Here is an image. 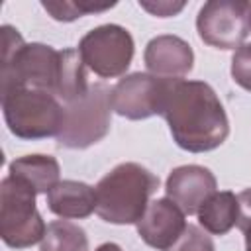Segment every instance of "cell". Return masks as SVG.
<instances>
[{"label": "cell", "mask_w": 251, "mask_h": 251, "mask_svg": "<svg viewBox=\"0 0 251 251\" xmlns=\"http://www.w3.org/2000/svg\"><path fill=\"white\" fill-rule=\"evenodd\" d=\"M8 175L25 182L37 194H47L59 182L61 167L51 155H24L10 163Z\"/></svg>", "instance_id": "cell-14"}, {"label": "cell", "mask_w": 251, "mask_h": 251, "mask_svg": "<svg viewBox=\"0 0 251 251\" xmlns=\"http://www.w3.org/2000/svg\"><path fill=\"white\" fill-rule=\"evenodd\" d=\"M43 10L57 22H75L86 14H100L116 6V2L98 4L94 0H43Z\"/></svg>", "instance_id": "cell-18"}, {"label": "cell", "mask_w": 251, "mask_h": 251, "mask_svg": "<svg viewBox=\"0 0 251 251\" xmlns=\"http://www.w3.org/2000/svg\"><path fill=\"white\" fill-rule=\"evenodd\" d=\"M145 67L151 75L161 78H182L194 67L192 47L178 35H157L143 51Z\"/></svg>", "instance_id": "cell-12"}, {"label": "cell", "mask_w": 251, "mask_h": 251, "mask_svg": "<svg viewBox=\"0 0 251 251\" xmlns=\"http://www.w3.org/2000/svg\"><path fill=\"white\" fill-rule=\"evenodd\" d=\"M239 200V222L237 227L245 239V251H251V188H245L237 194Z\"/></svg>", "instance_id": "cell-21"}, {"label": "cell", "mask_w": 251, "mask_h": 251, "mask_svg": "<svg viewBox=\"0 0 251 251\" xmlns=\"http://www.w3.org/2000/svg\"><path fill=\"white\" fill-rule=\"evenodd\" d=\"M159 188V176L139 163L127 161L106 173L96 190V214L114 226L137 224Z\"/></svg>", "instance_id": "cell-3"}, {"label": "cell", "mask_w": 251, "mask_h": 251, "mask_svg": "<svg viewBox=\"0 0 251 251\" xmlns=\"http://www.w3.org/2000/svg\"><path fill=\"white\" fill-rule=\"evenodd\" d=\"M167 251H216L212 235L200 226L188 224L182 235Z\"/></svg>", "instance_id": "cell-19"}, {"label": "cell", "mask_w": 251, "mask_h": 251, "mask_svg": "<svg viewBox=\"0 0 251 251\" xmlns=\"http://www.w3.org/2000/svg\"><path fill=\"white\" fill-rule=\"evenodd\" d=\"M200 39L216 49H239L251 31V2L210 0L196 16Z\"/></svg>", "instance_id": "cell-8"}, {"label": "cell", "mask_w": 251, "mask_h": 251, "mask_svg": "<svg viewBox=\"0 0 251 251\" xmlns=\"http://www.w3.org/2000/svg\"><path fill=\"white\" fill-rule=\"evenodd\" d=\"M110 92L112 88L104 82H94L80 98L65 104L63 126L57 133L59 147L86 149L108 135L112 124Z\"/></svg>", "instance_id": "cell-5"}, {"label": "cell", "mask_w": 251, "mask_h": 251, "mask_svg": "<svg viewBox=\"0 0 251 251\" xmlns=\"http://www.w3.org/2000/svg\"><path fill=\"white\" fill-rule=\"evenodd\" d=\"M169 78L155 76L151 73H131L120 78L110 92V106L122 118L147 120L161 116Z\"/></svg>", "instance_id": "cell-9"}, {"label": "cell", "mask_w": 251, "mask_h": 251, "mask_svg": "<svg viewBox=\"0 0 251 251\" xmlns=\"http://www.w3.org/2000/svg\"><path fill=\"white\" fill-rule=\"evenodd\" d=\"M0 35H2L0 96L16 88H37L53 94L59 78L61 51L37 41L25 43L22 33L8 24L0 27Z\"/></svg>", "instance_id": "cell-2"}, {"label": "cell", "mask_w": 251, "mask_h": 251, "mask_svg": "<svg viewBox=\"0 0 251 251\" xmlns=\"http://www.w3.org/2000/svg\"><path fill=\"white\" fill-rule=\"evenodd\" d=\"M41 251H88L86 231L69 220H55L47 224L41 239Z\"/></svg>", "instance_id": "cell-17"}, {"label": "cell", "mask_w": 251, "mask_h": 251, "mask_svg": "<svg viewBox=\"0 0 251 251\" xmlns=\"http://www.w3.org/2000/svg\"><path fill=\"white\" fill-rule=\"evenodd\" d=\"M86 80V65L78 53V49H63L61 51V65H59V78L55 86V96L69 104L76 98H80L88 90Z\"/></svg>", "instance_id": "cell-16"}, {"label": "cell", "mask_w": 251, "mask_h": 251, "mask_svg": "<svg viewBox=\"0 0 251 251\" xmlns=\"http://www.w3.org/2000/svg\"><path fill=\"white\" fill-rule=\"evenodd\" d=\"M6 126L20 139H45L59 133L65 106L57 96L37 88H16L0 96Z\"/></svg>", "instance_id": "cell-4"}, {"label": "cell", "mask_w": 251, "mask_h": 251, "mask_svg": "<svg viewBox=\"0 0 251 251\" xmlns=\"http://www.w3.org/2000/svg\"><path fill=\"white\" fill-rule=\"evenodd\" d=\"M186 226V214L167 196L149 202L145 214L135 224L139 237L159 251H167L182 235Z\"/></svg>", "instance_id": "cell-11"}, {"label": "cell", "mask_w": 251, "mask_h": 251, "mask_svg": "<svg viewBox=\"0 0 251 251\" xmlns=\"http://www.w3.org/2000/svg\"><path fill=\"white\" fill-rule=\"evenodd\" d=\"M218 190L214 173L202 165H182L169 173L165 182L167 198H171L184 214L192 216Z\"/></svg>", "instance_id": "cell-10"}, {"label": "cell", "mask_w": 251, "mask_h": 251, "mask_svg": "<svg viewBox=\"0 0 251 251\" xmlns=\"http://www.w3.org/2000/svg\"><path fill=\"white\" fill-rule=\"evenodd\" d=\"M45 198L47 208L63 220H82L96 212V190L80 180H59Z\"/></svg>", "instance_id": "cell-13"}, {"label": "cell", "mask_w": 251, "mask_h": 251, "mask_svg": "<svg viewBox=\"0 0 251 251\" xmlns=\"http://www.w3.org/2000/svg\"><path fill=\"white\" fill-rule=\"evenodd\" d=\"M139 6L143 10H147L151 16L171 18V16H176L186 4L184 2H171V0H139Z\"/></svg>", "instance_id": "cell-22"}, {"label": "cell", "mask_w": 251, "mask_h": 251, "mask_svg": "<svg viewBox=\"0 0 251 251\" xmlns=\"http://www.w3.org/2000/svg\"><path fill=\"white\" fill-rule=\"evenodd\" d=\"M35 196L33 188L10 175L0 182V237L12 249H27L45 235L47 226L37 212Z\"/></svg>", "instance_id": "cell-6"}, {"label": "cell", "mask_w": 251, "mask_h": 251, "mask_svg": "<svg viewBox=\"0 0 251 251\" xmlns=\"http://www.w3.org/2000/svg\"><path fill=\"white\" fill-rule=\"evenodd\" d=\"M94 251H124L118 243H112V241H108V243H102V245H98Z\"/></svg>", "instance_id": "cell-23"}, {"label": "cell", "mask_w": 251, "mask_h": 251, "mask_svg": "<svg viewBox=\"0 0 251 251\" xmlns=\"http://www.w3.org/2000/svg\"><path fill=\"white\" fill-rule=\"evenodd\" d=\"M231 78L251 92V43H243L231 57Z\"/></svg>", "instance_id": "cell-20"}, {"label": "cell", "mask_w": 251, "mask_h": 251, "mask_svg": "<svg viewBox=\"0 0 251 251\" xmlns=\"http://www.w3.org/2000/svg\"><path fill=\"white\" fill-rule=\"evenodd\" d=\"M161 116L175 143L188 153L214 151L229 135L224 104L204 80L169 78Z\"/></svg>", "instance_id": "cell-1"}, {"label": "cell", "mask_w": 251, "mask_h": 251, "mask_svg": "<svg viewBox=\"0 0 251 251\" xmlns=\"http://www.w3.org/2000/svg\"><path fill=\"white\" fill-rule=\"evenodd\" d=\"M78 53L88 71L100 78H116L129 69L135 43L124 25L104 24L82 35L78 41Z\"/></svg>", "instance_id": "cell-7"}, {"label": "cell", "mask_w": 251, "mask_h": 251, "mask_svg": "<svg viewBox=\"0 0 251 251\" xmlns=\"http://www.w3.org/2000/svg\"><path fill=\"white\" fill-rule=\"evenodd\" d=\"M198 224L212 235H226L239 222V200L231 190H216L198 210Z\"/></svg>", "instance_id": "cell-15"}]
</instances>
